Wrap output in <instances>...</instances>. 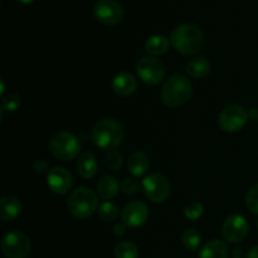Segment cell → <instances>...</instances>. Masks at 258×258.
<instances>
[{
	"instance_id": "6da1fadb",
	"label": "cell",
	"mask_w": 258,
	"mask_h": 258,
	"mask_svg": "<svg viewBox=\"0 0 258 258\" xmlns=\"http://www.w3.org/2000/svg\"><path fill=\"white\" fill-rule=\"evenodd\" d=\"M170 43L174 49L181 54H198L204 47V34L196 24L184 23L171 30Z\"/></svg>"
},
{
	"instance_id": "7a4b0ae2",
	"label": "cell",
	"mask_w": 258,
	"mask_h": 258,
	"mask_svg": "<svg viewBox=\"0 0 258 258\" xmlns=\"http://www.w3.org/2000/svg\"><path fill=\"white\" fill-rule=\"evenodd\" d=\"M193 95V85L188 77L174 73L161 88V101L168 107H179L188 102Z\"/></svg>"
},
{
	"instance_id": "3957f363",
	"label": "cell",
	"mask_w": 258,
	"mask_h": 258,
	"mask_svg": "<svg viewBox=\"0 0 258 258\" xmlns=\"http://www.w3.org/2000/svg\"><path fill=\"white\" fill-rule=\"evenodd\" d=\"M123 127L115 118H102L92 128V140L96 146L113 150L123 141Z\"/></svg>"
},
{
	"instance_id": "277c9868",
	"label": "cell",
	"mask_w": 258,
	"mask_h": 258,
	"mask_svg": "<svg viewBox=\"0 0 258 258\" xmlns=\"http://www.w3.org/2000/svg\"><path fill=\"white\" fill-rule=\"evenodd\" d=\"M98 194L87 186H81L71 193L67 208L71 216L77 219H86L98 209Z\"/></svg>"
},
{
	"instance_id": "5b68a950",
	"label": "cell",
	"mask_w": 258,
	"mask_h": 258,
	"mask_svg": "<svg viewBox=\"0 0 258 258\" xmlns=\"http://www.w3.org/2000/svg\"><path fill=\"white\" fill-rule=\"evenodd\" d=\"M80 139L68 131H58L53 134L49 140L50 153L62 161L72 160L81 155Z\"/></svg>"
},
{
	"instance_id": "8992f818",
	"label": "cell",
	"mask_w": 258,
	"mask_h": 258,
	"mask_svg": "<svg viewBox=\"0 0 258 258\" xmlns=\"http://www.w3.org/2000/svg\"><path fill=\"white\" fill-rule=\"evenodd\" d=\"M141 189L149 201L153 203H164L170 197L171 186L168 179L159 173L146 176L141 183Z\"/></svg>"
},
{
	"instance_id": "52a82bcc",
	"label": "cell",
	"mask_w": 258,
	"mask_h": 258,
	"mask_svg": "<svg viewBox=\"0 0 258 258\" xmlns=\"http://www.w3.org/2000/svg\"><path fill=\"white\" fill-rule=\"evenodd\" d=\"M139 78L149 86H156L165 77V66L156 57H141L136 63Z\"/></svg>"
},
{
	"instance_id": "ba28073f",
	"label": "cell",
	"mask_w": 258,
	"mask_h": 258,
	"mask_svg": "<svg viewBox=\"0 0 258 258\" xmlns=\"http://www.w3.org/2000/svg\"><path fill=\"white\" fill-rule=\"evenodd\" d=\"M248 121V112L239 105H228L218 116V125L224 133H238Z\"/></svg>"
},
{
	"instance_id": "9c48e42d",
	"label": "cell",
	"mask_w": 258,
	"mask_h": 258,
	"mask_svg": "<svg viewBox=\"0 0 258 258\" xmlns=\"http://www.w3.org/2000/svg\"><path fill=\"white\" fill-rule=\"evenodd\" d=\"M0 247L7 258H25L30 252V239L23 232L12 231L3 237Z\"/></svg>"
},
{
	"instance_id": "30bf717a",
	"label": "cell",
	"mask_w": 258,
	"mask_h": 258,
	"mask_svg": "<svg viewBox=\"0 0 258 258\" xmlns=\"http://www.w3.org/2000/svg\"><path fill=\"white\" fill-rule=\"evenodd\" d=\"M249 224L244 217L239 214L229 216L222 226V236L229 243H239L247 237Z\"/></svg>"
},
{
	"instance_id": "8fae6325",
	"label": "cell",
	"mask_w": 258,
	"mask_h": 258,
	"mask_svg": "<svg viewBox=\"0 0 258 258\" xmlns=\"http://www.w3.org/2000/svg\"><path fill=\"white\" fill-rule=\"evenodd\" d=\"M93 13L98 22L105 25L118 24L123 18V8L116 0H98Z\"/></svg>"
},
{
	"instance_id": "7c38bea8",
	"label": "cell",
	"mask_w": 258,
	"mask_h": 258,
	"mask_svg": "<svg viewBox=\"0 0 258 258\" xmlns=\"http://www.w3.org/2000/svg\"><path fill=\"white\" fill-rule=\"evenodd\" d=\"M149 218V207L144 202H128L121 212V219L126 227L138 228L144 226Z\"/></svg>"
},
{
	"instance_id": "4fadbf2b",
	"label": "cell",
	"mask_w": 258,
	"mask_h": 258,
	"mask_svg": "<svg viewBox=\"0 0 258 258\" xmlns=\"http://www.w3.org/2000/svg\"><path fill=\"white\" fill-rule=\"evenodd\" d=\"M47 184L55 194H66L73 185L72 174L63 166H54L47 174Z\"/></svg>"
},
{
	"instance_id": "5bb4252c",
	"label": "cell",
	"mask_w": 258,
	"mask_h": 258,
	"mask_svg": "<svg viewBox=\"0 0 258 258\" xmlns=\"http://www.w3.org/2000/svg\"><path fill=\"white\" fill-rule=\"evenodd\" d=\"M111 88L117 96L128 97L135 93L136 88H138V81L131 73L121 72L115 76L112 83H111Z\"/></svg>"
},
{
	"instance_id": "9a60e30c",
	"label": "cell",
	"mask_w": 258,
	"mask_h": 258,
	"mask_svg": "<svg viewBox=\"0 0 258 258\" xmlns=\"http://www.w3.org/2000/svg\"><path fill=\"white\" fill-rule=\"evenodd\" d=\"M22 213V203L13 196L3 197L0 201V219L3 222H12Z\"/></svg>"
},
{
	"instance_id": "2e32d148",
	"label": "cell",
	"mask_w": 258,
	"mask_h": 258,
	"mask_svg": "<svg viewBox=\"0 0 258 258\" xmlns=\"http://www.w3.org/2000/svg\"><path fill=\"white\" fill-rule=\"evenodd\" d=\"M76 166H77L78 174L83 179H92L98 170L97 159L92 153H88V151H85L78 156Z\"/></svg>"
},
{
	"instance_id": "e0dca14e",
	"label": "cell",
	"mask_w": 258,
	"mask_h": 258,
	"mask_svg": "<svg viewBox=\"0 0 258 258\" xmlns=\"http://www.w3.org/2000/svg\"><path fill=\"white\" fill-rule=\"evenodd\" d=\"M229 248L226 242L221 239L209 241L202 247L198 258H228Z\"/></svg>"
},
{
	"instance_id": "ac0fdd59",
	"label": "cell",
	"mask_w": 258,
	"mask_h": 258,
	"mask_svg": "<svg viewBox=\"0 0 258 258\" xmlns=\"http://www.w3.org/2000/svg\"><path fill=\"white\" fill-rule=\"evenodd\" d=\"M149 166H150V159L144 151H135L131 154L127 160L128 171L136 178L143 176L149 170Z\"/></svg>"
},
{
	"instance_id": "d6986e66",
	"label": "cell",
	"mask_w": 258,
	"mask_h": 258,
	"mask_svg": "<svg viewBox=\"0 0 258 258\" xmlns=\"http://www.w3.org/2000/svg\"><path fill=\"white\" fill-rule=\"evenodd\" d=\"M120 190V183L115 176L103 175L100 180L97 181V194L105 201L115 198Z\"/></svg>"
},
{
	"instance_id": "ffe728a7",
	"label": "cell",
	"mask_w": 258,
	"mask_h": 258,
	"mask_svg": "<svg viewBox=\"0 0 258 258\" xmlns=\"http://www.w3.org/2000/svg\"><path fill=\"white\" fill-rule=\"evenodd\" d=\"M170 48V39L161 34L151 35L148 38L145 43V50L151 57H158V55L165 54Z\"/></svg>"
},
{
	"instance_id": "44dd1931",
	"label": "cell",
	"mask_w": 258,
	"mask_h": 258,
	"mask_svg": "<svg viewBox=\"0 0 258 258\" xmlns=\"http://www.w3.org/2000/svg\"><path fill=\"white\" fill-rule=\"evenodd\" d=\"M209 72H211V62L206 57H201V55L194 57L186 64V73L191 78H197V80L204 78L209 75Z\"/></svg>"
},
{
	"instance_id": "7402d4cb",
	"label": "cell",
	"mask_w": 258,
	"mask_h": 258,
	"mask_svg": "<svg viewBox=\"0 0 258 258\" xmlns=\"http://www.w3.org/2000/svg\"><path fill=\"white\" fill-rule=\"evenodd\" d=\"M181 242H183L184 247H185L186 249H189V251H196V249H198L199 246H201V233L194 228L186 229V231H184L183 234H181Z\"/></svg>"
},
{
	"instance_id": "603a6c76",
	"label": "cell",
	"mask_w": 258,
	"mask_h": 258,
	"mask_svg": "<svg viewBox=\"0 0 258 258\" xmlns=\"http://www.w3.org/2000/svg\"><path fill=\"white\" fill-rule=\"evenodd\" d=\"M98 217L106 223H112L118 218V208L111 202H105L97 209Z\"/></svg>"
},
{
	"instance_id": "cb8c5ba5",
	"label": "cell",
	"mask_w": 258,
	"mask_h": 258,
	"mask_svg": "<svg viewBox=\"0 0 258 258\" xmlns=\"http://www.w3.org/2000/svg\"><path fill=\"white\" fill-rule=\"evenodd\" d=\"M116 258H139V248L133 242H120L115 248Z\"/></svg>"
},
{
	"instance_id": "d4e9b609",
	"label": "cell",
	"mask_w": 258,
	"mask_h": 258,
	"mask_svg": "<svg viewBox=\"0 0 258 258\" xmlns=\"http://www.w3.org/2000/svg\"><path fill=\"white\" fill-rule=\"evenodd\" d=\"M105 163H106V166H107L108 169H111V170H113V171H117V170H120L121 166H122L123 158H122V155H121L120 151H117L116 149H113V150H108L107 153H106Z\"/></svg>"
},
{
	"instance_id": "484cf974",
	"label": "cell",
	"mask_w": 258,
	"mask_h": 258,
	"mask_svg": "<svg viewBox=\"0 0 258 258\" xmlns=\"http://www.w3.org/2000/svg\"><path fill=\"white\" fill-rule=\"evenodd\" d=\"M22 105V98L17 93H9V95L4 96L2 101V111H7V112H14Z\"/></svg>"
},
{
	"instance_id": "4316f807",
	"label": "cell",
	"mask_w": 258,
	"mask_h": 258,
	"mask_svg": "<svg viewBox=\"0 0 258 258\" xmlns=\"http://www.w3.org/2000/svg\"><path fill=\"white\" fill-rule=\"evenodd\" d=\"M204 207L203 204L199 202H191L184 209V216L189 219V221H197L203 216Z\"/></svg>"
},
{
	"instance_id": "83f0119b",
	"label": "cell",
	"mask_w": 258,
	"mask_h": 258,
	"mask_svg": "<svg viewBox=\"0 0 258 258\" xmlns=\"http://www.w3.org/2000/svg\"><path fill=\"white\" fill-rule=\"evenodd\" d=\"M246 203L247 208H248L252 213L257 214L258 216V183L249 188L246 197Z\"/></svg>"
},
{
	"instance_id": "f1b7e54d",
	"label": "cell",
	"mask_w": 258,
	"mask_h": 258,
	"mask_svg": "<svg viewBox=\"0 0 258 258\" xmlns=\"http://www.w3.org/2000/svg\"><path fill=\"white\" fill-rule=\"evenodd\" d=\"M140 188H141V183H139L136 179H133V178L125 179V180L121 181L120 184L121 191L127 194V196H134V194L139 193Z\"/></svg>"
},
{
	"instance_id": "f546056e",
	"label": "cell",
	"mask_w": 258,
	"mask_h": 258,
	"mask_svg": "<svg viewBox=\"0 0 258 258\" xmlns=\"http://www.w3.org/2000/svg\"><path fill=\"white\" fill-rule=\"evenodd\" d=\"M33 170H34V173L42 175V174H48V171H49L50 169L48 168L47 161L43 160V159H37V160L33 163Z\"/></svg>"
},
{
	"instance_id": "4dcf8cb0",
	"label": "cell",
	"mask_w": 258,
	"mask_h": 258,
	"mask_svg": "<svg viewBox=\"0 0 258 258\" xmlns=\"http://www.w3.org/2000/svg\"><path fill=\"white\" fill-rule=\"evenodd\" d=\"M113 234L117 237L120 236H123V234L126 233V226L123 223H116L115 226H113Z\"/></svg>"
},
{
	"instance_id": "1f68e13d",
	"label": "cell",
	"mask_w": 258,
	"mask_h": 258,
	"mask_svg": "<svg viewBox=\"0 0 258 258\" xmlns=\"http://www.w3.org/2000/svg\"><path fill=\"white\" fill-rule=\"evenodd\" d=\"M247 258H258V244L253 246L247 253Z\"/></svg>"
},
{
	"instance_id": "d6a6232c",
	"label": "cell",
	"mask_w": 258,
	"mask_h": 258,
	"mask_svg": "<svg viewBox=\"0 0 258 258\" xmlns=\"http://www.w3.org/2000/svg\"><path fill=\"white\" fill-rule=\"evenodd\" d=\"M18 3H22V4H30V3H33L34 0H17Z\"/></svg>"
},
{
	"instance_id": "836d02e7",
	"label": "cell",
	"mask_w": 258,
	"mask_h": 258,
	"mask_svg": "<svg viewBox=\"0 0 258 258\" xmlns=\"http://www.w3.org/2000/svg\"><path fill=\"white\" fill-rule=\"evenodd\" d=\"M257 227H258V223H257Z\"/></svg>"
}]
</instances>
